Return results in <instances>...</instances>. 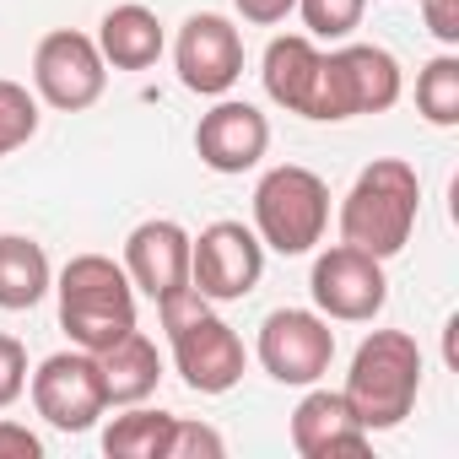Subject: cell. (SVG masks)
<instances>
[{
  "label": "cell",
  "mask_w": 459,
  "mask_h": 459,
  "mask_svg": "<svg viewBox=\"0 0 459 459\" xmlns=\"http://www.w3.org/2000/svg\"><path fill=\"white\" fill-rule=\"evenodd\" d=\"M308 292H314V303H319L325 319L368 325L389 303V276H384V260H373V255H362L351 244H335V249H325L314 260Z\"/></svg>",
  "instance_id": "obj_8"
},
{
  "label": "cell",
  "mask_w": 459,
  "mask_h": 459,
  "mask_svg": "<svg viewBox=\"0 0 459 459\" xmlns=\"http://www.w3.org/2000/svg\"><path fill=\"white\" fill-rule=\"evenodd\" d=\"M28 389V346L17 335H0V411L17 405Z\"/></svg>",
  "instance_id": "obj_24"
},
{
  "label": "cell",
  "mask_w": 459,
  "mask_h": 459,
  "mask_svg": "<svg viewBox=\"0 0 459 459\" xmlns=\"http://www.w3.org/2000/svg\"><path fill=\"white\" fill-rule=\"evenodd\" d=\"M416 108L427 125H459V55H437L416 76Z\"/></svg>",
  "instance_id": "obj_21"
},
{
  "label": "cell",
  "mask_w": 459,
  "mask_h": 459,
  "mask_svg": "<svg viewBox=\"0 0 459 459\" xmlns=\"http://www.w3.org/2000/svg\"><path fill=\"white\" fill-rule=\"evenodd\" d=\"M125 276L130 287H141L152 303L189 287V233L173 216H152L125 238Z\"/></svg>",
  "instance_id": "obj_14"
},
{
  "label": "cell",
  "mask_w": 459,
  "mask_h": 459,
  "mask_svg": "<svg viewBox=\"0 0 459 459\" xmlns=\"http://www.w3.org/2000/svg\"><path fill=\"white\" fill-rule=\"evenodd\" d=\"M400 103V60L378 44H346L319 60L314 114L308 119H357Z\"/></svg>",
  "instance_id": "obj_5"
},
{
  "label": "cell",
  "mask_w": 459,
  "mask_h": 459,
  "mask_svg": "<svg viewBox=\"0 0 459 459\" xmlns=\"http://www.w3.org/2000/svg\"><path fill=\"white\" fill-rule=\"evenodd\" d=\"M168 341H173V362H178V373H184V384L195 394H227L244 378V362H249L244 341L233 335V325L216 319L211 308L200 319L168 330Z\"/></svg>",
  "instance_id": "obj_12"
},
{
  "label": "cell",
  "mask_w": 459,
  "mask_h": 459,
  "mask_svg": "<svg viewBox=\"0 0 459 459\" xmlns=\"http://www.w3.org/2000/svg\"><path fill=\"white\" fill-rule=\"evenodd\" d=\"M265 276V244L244 221H211L189 238V287L211 303H238Z\"/></svg>",
  "instance_id": "obj_6"
},
{
  "label": "cell",
  "mask_w": 459,
  "mask_h": 459,
  "mask_svg": "<svg viewBox=\"0 0 459 459\" xmlns=\"http://www.w3.org/2000/svg\"><path fill=\"white\" fill-rule=\"evenodd\" d=\"M49 287H55V271H49L44 244L28 238V233H0V308L22 314Z\"/></svg>",
  "instance_id": "obj_19"
},
{
  "label": "cell",
  "mask_w": 459,
  "mask_h": 459,
  "mask_svg": "<svg viewBox=\"0 0 459 459\" xmlns=\"http://www.w3.org/2000/svg\"><path fill=\"white\" fill-rule=\"evenodd\" d=\"M39 135V98L22 82L0 76V157H12L17 146H28Z\"/></svg>",
  "instance_id": "obj_22"
},
{
  "label": "cell",
  "mask_w": 459,
  "mask_h": 459,
  "mask_svg": "<svg viewBox=\"0 0 459 459\" xmlns=\"http://www.w3.org/2000/svg\"><path fill=\"white\" fill-rule=\"evenodd\" d=\"M368 427L351 416L341 389H308L292 411V448L303 459H330V454H362L368 448Z\"/></svg>",
  "instance_id": "obj_15"
},
{
  "label": "cell",
  "mask_w": 459,
  "mask_h": 459,
  "mask_svg": "<svg viewBox=\"0 0 459 459\" xmlns=\"http://www.w3.org/2000/svg\"><path fill=\"white\" fill-rule=\"evenodd\" d=\"M260 362L276 384H319L335 362V330L314 308H276L260 325Z\"/></svg>",
  "instance_id": "obj_9"
},
{
  "label": "cell",
  "mask_w": 459,
  "mask_h": 459,
  "mask_svg": "<svg viewBox=\"0 0 459 459\" xmlns=\"http://www.w3.org/2000/svg\"><path fill=\"white\" fill-rule=\"evenodd\" d=\"M60 330L82 351H108L135 330V287L108 255H76L60 271Z\"/></svg>",
  "instance_id": "obj_3"
},
{
  "label": "cell",
  "mask_w": 459,
  "mask_h": 459,
  "mask_svg": "<svg viewBox=\"0 0 459 459\" xmlns=\"http://www.w3.org/2000/svg\"><path fill=\"white\" fill-rule=\"evenodd\" d=\"M92 357H98V368H103L108 405H141V400L157 389V378H162V357H157V346H152L141 330L119 335L108 351H92Z\"/></svg>",
  "instance_id": "obj_18"
},
{
  "label": "cell",
  "mask_w": 459,
  "mask_h": 459,
  "mask_svg": "<svg viewBox=\"0 0 459 459\" xmlns=\"http://www.w3.org/2000/svg\"><path fill=\"white\" fill-rule=\"evenodd\" d=\"M33 87H39V98H44L49 108H60V114L92 108V103L103 98V87H108V60H103L98 39H87V33H76V28L49 33V39L39 44V55H33Z\"/></svg>",
  "instance_id": "obj_7"
},
{
  "label": "cell",
  "mask_w": 459,
  "mask_h": 459,
  "mask_svg": "<svg viewBox=\"0 0 459 459\" xmlns=\"http://www.w3.org/2000/svg\"><path fill=\"white\" fill-rule=\"evenodd\" d=\"M298 12H303V22H308L314 39H330L335 44V39H351L357 33L368 0H298Z\"/></svg>",
  "instance_id": "obj_23"
},
{
  "label": "cell",
  "mask_w": 459,
  "mask_h": 459,
  "mask_svg": "<svg viewBox=\"0 0 459 459\" xmlns=\"http://www.w3.org/2000/svg\"><path fill=\"white\" fill-rule=\"evenodd\" d=\"M416 211H421L416 168L400 157H378L357 173L351 195L341 200V244L373 260H394L416 233Z\"/></svg>",
  "instance_id": "obj_1"
},
{
  "label": "cell",
  "mask_w": 459,
  "mask_h": 459,
  "mask_svg": "<svg viewBox=\"0 0 459 459\" xmlns=\"http://www.w3.org/2000/svg\"><path fill=\"white\" fill-rule=\"evenodd\" d=\"M265 146H271V119L238 98H221L195 125V152L211 173H249L265 157Z\"/></svg>",
  "instance_id": "obj_13"
},
{
  "label": "cell",
  "mask_w": 459,
  "mask_h": 459,
  "mask_svg": "<svg viewBox=\"0 0 459 459\" xmlns=\"http://www.w3.org/2000/svg\"><path fill=\"white\" fill-rule=\"evenodd\" d=\"M330 227V184L314 168L281 162L255 189V233L276 255H308Z\"/></svg>",
  "instance_id": "obj_4"
},
{
  "label": "cell",
  "mask_w": 459,
  "mask_h": 459,
  "mask_svg": "<svg viewBox=\"0 0 459 459\" xmlns=\"http://www.w3.org/2000/svg\"><path fill=\"white\" fill-rule=\"evenodd\" d=\"M346 405L368 432L400 427L421 394V346L405 330H373L346 373Z\"/></svg>",
  "instance_id": "obj_2"
},
{
  "label": "cell",
  "mask_w": 459,
  "mask_h": 459,
  "mask_svg": "<svg viewBox=\"0 0 459 459\" xmlns=\"http://www.w3.org/2000/svg\"><path fill=\"white\" fill-rule=\"evenodd\" d=\"M421 17L437 44H459V0H421Z\"/></svg>",
  "instance_id": "obj_26"
},
{
  "label": "cell",
  "mask_w": 459,
  "mask_h": 459,
  "mask_svg": "<svg viewBox=\"0 0 459 459\" xmlns=\"http://www.w3.org/2000/svg\"><path fill=\"white\" fill-rule=\"evenodd\" d=\"M162 22H157V12H146V6H114V12H103V22H98V49H103V60L114 65V71H152L157 60H162Z\"/></svg>",
  "instance_id": "obj_17"
},
{
  "label": "cell",
  "mask_w": 459,
  "mask_h": 459,
  "mask_svg": "<svg viewBox=\"0 0 459 459\" xmlns=\"http://www.w3.org/2000/svg\"><path fill=\"white\" fill-rule=\"evenodd\" d=\"M33 405L49 427L60 432H87L98 427V416L108 411V389H103V368L92 351H55L39 373H33Z\"/></svg>",
  "instance_id": "obj_10"
},
{
  "label": "cell",
  "mask_w": 459,
  "mask_h": 459,
  "mask_svg": "<svg viewBox=\"0 0 459 459\" xmlns=\"http://www.w3.org/2000/svg\"><path fill=\"white\" fill-rule=\"evenodd\" d=\"M233 6H238L244 22H255V28H276V22H287V12H298V0H233Z\"/></svg>",
  "instance_id": "obj_28"
},
{
  "label": "cell",
  "mask_w": 459,
  "mask_h": 459,
  "mask_svg": "<svg viewBox=\"0 0 459 459\" xmlns=\"http://www.w3.org/2000/svg\"><path fill=\"white\" fill-rule=\"evenodd\" d=\"M173 65H178V82L189 92L221 98V92H233V82L244 76V33L227 17H216V12H195L178 28Z\"/></svg>",
  "instance_id": "obj_11"
},
{
  "label": "cell",
  "mask_w": 459,
  "mask_h": 459,
  "mask_svg": "<svg viewBox=\"0 0 459 459\" xmlns=\"http://www.w3.org/2000/svg\"><path fill=\"white\" fill-rule=\"evenodd\" d=\"M227 443H221V432H211V427H200V421H178L173 427V448H168V459H200V454H221Z\"/></svg>",
  "instance_id": "obj_25"
},
{
  "label": "cell",
  "mask_w": 459,
  "mask_h": 459,
  "mask_svg": "<svg viewBox=\"0 0 459 459\" xmlns=\"http://www.w3.org/2000/svg\"><path fill=\"white\" fill-rule=\"evenodd\" d=\"M173 427H178V416H168V411H146V405H130L125 416L108 421V432H103V454H108V459H168V448H173Z\"/></svg>",
  "instance_id": "obj_20"
},
{
  "label": "cell",
  "mask_w": 459,
  "mask_h": 459,
  "mask_svg": "<svg viewBox=\"0 0 459 459\" xmlns=\"http://www.w3.org/2000/svg\"><path fill=\"white\" fill-rule=\"evenodd\" d=\"M39 454H44L39 432H28L17 421H0V459H39Z\"/></svg>",
  "instance_id": "obj_27"
},
{
  "label": "cell",
  "mask_w": 459,
  "mask_h": 459,
  "mask_svg": "<svg viewBox=\"0 0 459 459\" xmlns=\"http://www.w3.org/2000/svg\"><path fill=\"white\" fill-rule=\"evenodd\" d=\"M319 49H314V39H303V33H292V39H271V49H265V92H271V103L276 108H287V114H314V87H319Z\"/></svg>",
  "instance_id": "obj_16"
}]
</instances>
